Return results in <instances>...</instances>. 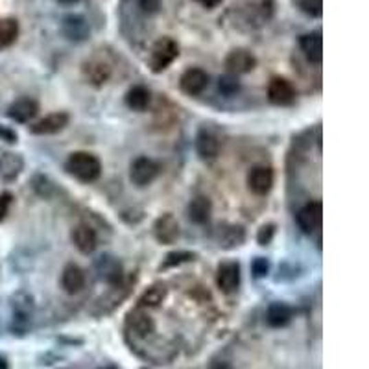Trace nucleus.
Segmentation results:
<instances>
[{"label": "nucleus", "instance_id": "nucleus-12", "mask_svg": "<svg viewBox=\"0 0 369 369\" xmlns=\"http://www.w3.org/2000/svg\"><path fill=\"white\" fill-rule=\"evenodd\" d=\"M61 28H63V34L67 39L74 41V43H81L85 41L91 34V28H89V23L81 15H67L61 23Z\"/></svg>", "mask_w": 369, "mask_h": 369}, {"label": "nucleus", "instance_id": "nucleus-2", "mask_svg": "<svg viewBox=\"0 0 369 369\" xmlns=\"http://www.w3.org/2000/svg\"><path fill=\"white\" fill-rule=\"evenodd\" d=\"M179 56V46L178 43L172 39V37H162L151 48V69L154 72H162L165 69H168L170 65L176 61V58Z\"/></svg>", "mask_w": 369, "mask_h": 369}, {"label": "nucleus", "instance_id": "nucleus-14", "mask_svg": "<svg viewBox=\"0 0 369 369\" xmlns=\"http://www.w3.org/2000/svg\"><path fill=\"white\" fill-rule=\"evenodd\" d=\"M96 271L102 281L109 284H116L122 281V264L118 259L111 257V255H102L96 260Z\"/></svg>", "mask_w": 369, "mask_h": 369}, {"label": "nucleus", "instance_id": "nucleus-20", "mask_svg": "<svg viewBox=\"0 0 369 369\" xmlns=\"http://www.w3.org/2000/svg\"><path fill=\"white\" fill-rule=\"evenodd\" d=\"M196 150L203 161H213V159H216V156H218L220 151L218 138L214 137L211 131L202 129L196 137Z\"/></svg>", "mask_w": 369, "mask_h": 369}, {"label": "nucleus", "instance_id": "nucleus-33", "mask_svg": "<svg viewBox=\"0 0 369 369\" xmlns=\"http://www.w3.org/2000/svg\"><path fill=\"white\" fill-rule=\"evenodd\" d=\"M271 237H273V225H264V227L259 231V237L257 238H259L260 246H268Z\"/></svg>", "mask_w": 369, "mask_h": 369}, {"label": "nucleus", "instance_id": "nucleus-36", "mask_svg": "<svg viewBox=\"0 0 369 369\" xmlns=\"http://www.w3.org/2000/svg\"><path fill=\"white\" fill-rule=\"evenodd\" d=\"M59 4H65V6H72V4H78L80 0H58Z\"/></svg>", "mask_w": 369, "mask_h": 369}, {"label": "nucleus", "instance_id": "nucleus-23", "mask_svg": "<svg viewBox=\"0 0 369 369\" xmlns=\"http://www.w3.org/2000/svg\"><path fill=\"white\" fill-rule=\"evenodd\" d=\"M126 104L133 111H145L150 104V91L143 85H135L127 91Z\"/></svg>", "mask_w": 369, "mask_h": 369}, {"label": "nucleus", "instance_id": "nucleus-19", "mask_svg": "<svg viewBox=\"0 0 369 369\" xmlns=\"http://www.w3.org/2000/svg\"><path fill=\"white\" fill-rule=\"evenodd\" d=\"M37 111H39V105H37L35 100L19 98L10 105L8 115H10V118H13L15 122H30L35 115H37Z\"/></svg>", "mask_w": 369, "mask_h": 369}, {"label": "nucleus", "instance_id": "nucleus-32", "mask_svg": "<svg viewBox=\"0 0 369 369\" xmlns=\"http://www.w3.org/2000/svg\"><path fill=\"white\" fill-rule=\"evenodd\" d=\"M138 6L143 8V12L148 13V15H154V13L159 12L161 0H138Z\"/></svg>", "mask_w": 369, "mask_h": 369}, {"label": "nucleus", "instance_id": "nucleus-5", "mask_svg": "<svg viewBox=\"0 0 369 369\" xmlns=\"http://www.w3.org/2000/svg\"><path fill=\"white\" fill-rule=\"evenodd\" d=\"M323 218V207L319 202L306 203L305 207L297 213V225L306 235H312L314 231L319 229Z\"/></svg>", "mask_w": 369, "mask_h": 369}, {"label": "nucleus", "instance_id": "nucleus-9", "mask_svg": "<svg viewBox=\"0 0 369 369\" xmlns=\"http://www.w3.org/2000/svg\"><path fill=\"white\" fill-rule=\"evenodd\" d=\"M249 191L257 196H264L273 187V172L268 167H255L248 176Z\"/></svg>", "mask_w": 369, "mask_h": 369}, {"label": "nucleus", "instance_id": "nucleus-7", "mask_svg": "<svg viewBox=\"0 0 369 369\" xmlns=\"http://www.w3.org/2000/svg\"><path fill=\"white\" fill-rule=\"evenodd\" d=\"M268 98L275 105H290L295 100V89L284 78H273L268 87Z\"/></svg>", "mask_w": 369, "mask_h": 369}, {"label": "nucleus", "instance_id": "nucleus-10", "mask_svg": "<svg viewBox=\"0 0 369 369\" xmlns=\"http://www.w3.org/2000/svg\"><path fill=\"white\" fill-rule=\"evenodd\" d=\"M181 91L189 96H196L200 92L205 91V87L209 85V74L202 69H189L181 76Z\"/></svg>", "mask_w": 369, "mask_h": 369}, {"label": "nucleus", "instance_id": "nucleus-17", "mask_svg": "<svg viewBox=\"0 0 369 369\" xmlns=\"http://www.w3.org/2000/svg\"><path fill=\"white\" fill-rule=\"evenodd\" d=\"M127 329L131 330L137 338H146V336L154 333L156 325H154V319H151L148 312L133 310L127 316Z\"/></svg>", "mask_w": 369, "mask_h": 369}, {"label": "nucleus", "instance_id": "nucleus-6", "mask_svg": "<svg viewBox=\"0 0 369 369\" xmlns=\"http://www.w3.org/2000/svg\"><path fill=\"white\" fill-rule=\"evenodd\" d=\"M216 284L224 294H233L240 284V266L237 262L220 264L218 273H216Z\"/></svg>", "mask_w": 369, "mask_h": 369}, {"label": "nucleus", "instance_id": "nucleus-38", "mask_svg": "<svg viewBox=\"0 0 369 369\" xmlns=\"http://www.w3.org/2000/svg\"><path fill=\"white\" fill-rule=\"evenodd\" d=\"M0 369H8V366H6V362H4V360H0Z\"/></svg>", "mask_w": 369, "mask_h": 369}, {"label": "nucleus", "instance_id": "nucleus-34", "mask_svg": "<svg viewBox=\"0 0 369 369\" xmlns=\"http://www.w3.org/2000/svg\"><path fill=\"white\" fill-rule=\"evenodd\" d=\"M10 203H12V196H10V194H2V196H0V222H2L4 216L8 214Z\"/></svg>", "mask_w": 369, "mask_h": 369}, {"label": "nucleus", "instance_id": "nucleus-30", "mask_svg": "<svg viewBox=\"0 0 369 369\" xmlns=\"http://www.w3.org/2000/svg\"><path fill=\"white\" fill-rule=\"evenodd\" d=\"M194 255L189 253V251H173V253L167 255V260L162 262V268H172V266L183 264V262H189Z\"/></svg>", "mask_w": 369, "mask_h": 369}, {"label": "nucleus", "instance_id": "nucleus-16", "mask_svg": "<svg viewBox=\"0 0 369 369\" xmlns=\"http://www.w3.org/2000/svg\"><path fill=\"white\" fill-rule=\"evenodd\" d=\"M156 238L161 244H173L179 237V224L172 214H162L156 222Z\"/></svg>", "mask_w": 369, "mask_h": 369}, {"label": "nucleus", "instance_id": "nucleus-22", "mask_svg": "<svg viewBox=\"0 0 369 369\" xmlns=\"http://www.w3.org/2000/svg\"><path fill=\"white\" fill-rule=\"evenodd\" d=\"M211 202L207 198L198 196L194 198L191 203H189V209H187V214L189 218L194 222V224H205L209 218H211Z\"/></svg>", "mask_w": 369, "mask_h": 369}, {"label": "nucleus", "instance_id": "nucleus-21", "mask_svg": "<svg viewBox=\"0 0 369 369\" xmlns=\"http://www.w3.org/2000/svg\"><path fill=\"white\" fill-rule=\"evenodd\" d=\"M292 319V308H290L286 303H271L268 306V312H266V321L270 327H275V329H281V327H286Z\"/></svg>", "mask_w": 369, "mask_h": 369}, {"label": "nucleus", "instance_id": "nucleus-35", "mask_svg": "<svg viewBox=\"0 0 369 369\" xmlns=\"http://www.w3.org/2000/svg\"><path fill=\"white\" fill-rule=\"evenodd\" d=\"M198 2L205 8H216L222 0H198Z\"/></svg>", "mask_w": 369, "mask_h": 369}, {"label": "nucleus", "instance_id": "nucleus-15", "mask_svg": "<svg viewBox=\"0 0 369 369\" xmlns=\"http://www.w3.org/2000/svg\"><path fill=\"white\" fill-rule=\"evenodd\" d=\"M301 50L305 52L306 59L310 63L319 65L323 59V37L321 32L316 30V32H310V34H305L301 37Z\"/></svg>", "mask_w": 369, "mask_h": 369}, {"label": "nucleus", "instance_id": "nucleus-26", "mask_svg": "<svg viewBox=\"0 0 369 369\" xmlns=\"http://www.w3.org/2000/svg\"><path fill=\"white\" fill-rule=\"evenodd\" d=\"M85 74L94 85H102V83H105L107 78H109L111 70L104 61H91V63L85 67Z\"/></svg>", "mask_w": 369, "mask_h": 369}, {"label": "nucleus", "instance_id": "nucleus-1", "mask_svg": "<svg viewBox=\"0 0 369 369\" xmlns=\"http://www.w3.org/2000/svg\"><path fill=\"white\" fill-rule=\"evenodd\" d=\"M65 168L67 172L76 178L78 181H83V183H92L100 178V172H102V165H100L98 157L92 156L89 151H74L70 154L67 162H65Z\"/></svg>", "mask_w": 369, "mask_h": 369}, {"label": "nucleus", "instance_id": "nucleus-4", "mask_svg": "<svg viewBox=\"0 0 369 369\" xmlns=\"http://www.w3.org/2000/svg\"><path fill=\"white\" fill-rule=\"evenodd\" d=\"M159 176V165L150 157H138L131 162L129 178L137 187H146Z\"/></svg>", "mask_w": 369, "mask_h": 369}, {"label": "nucleus", "instance_id": "nucleus-28", "mask_svg": "<svg viewBox=\"0 0 369 369\" xmlns=\"http://www.w3.org/2000/svg\"><path fill=\"white\" fill-rule=\"evenodd\" d=\"M165 295H167V290L161 288V286H154V288H150L148 292H145V295H143L140 303H143V305H148V306H156V305H159L162 299H165Z\"/></svg>", "mask_w": 369, "mask_h": 369}, {"label": "nucleus", "instance_id": "nucleus-8", "mask_svg": "<svg viewBox=\"0 0 369 369\" xmlns=\"http://www.w3.org/2000/svg\"><path fill=\"white\" fill-rule=\"evenodd\" d=\"M255 65H257V59L246 48H237V50L229 52V56L225 58V67L233 74H248L249 70L255 69Z\"/></svg>", "mask_w": 369, "mask_h": 369}, {"label": "nucleus", "instance_id": "nucleus-13", "mask_svg": "<svg viewBox=\"0 0 369 369\" xmlns=\"http://www.w3.org/2000/svg\"><path fill=\"white\" fill-rule=\"evenodd\" d=\"M72 242H74V246L80 249L81 253H92L96 249V246H98L96 231L87 224L76 225L74 229H72Z\"/></svg>", "mask_w": 369, "mask_h": 369}, {"label": "nucleus", "instance_id": "nucleus-27", "mask_svg": "<svg viewBox=\"0 0 369 369\" xmlns=\"http://www.w3.org/2000/svg\"><path fill=\"white\" fill-rule=\"evenodd\" d=\"M218 89L222 94H225V96H233V94H237L238 89H240V83H238V80L235 78V76H222L218 80Z\"/></svg>", "mask_w": 369, "mask_h": 369}, {"label": "nucleus", "instance_id": "nucleus-29", "mask_svg": "<svg viewBox=\"0 0 369 369\" xmlns=\"http://www.w3.org/2000/svg\"><path fill=\"white\" fill-rule=\"evenodd\" d=\"M299 8L308 17H321L323 0H299Z\"/></svg>", "mask_w": 369, "mask_h": 369}, {"label": "nucleus", "instance_id": "nucleus-3", "mask_svg": "<svg viewBox=\"0 0 369 369\" xmlns=\"http://www.w3.org/2000/svg\"><path fill=\"white\" fill-rule=\"evenodd\" d=\"M12 308V329L17 335H24L28 330L30 323H32V312H34L32 297L26 294H17L13 297Z\"/></svg>", "mask_w": 369, "mask_h": 369}, {"label": "nucleus", "instance_id": "nucleus-24", "mask_svg": "<svg viewBox=\"0 0 369 369\" xmlns=\"http://www.w3.org/2000/svg\"><path fill=\"white\" fill-rule=\"evenodd\" d=\"M19 37V23L17 19L6 17L0 19V50L12 46Z\"/></svg>", "mask_w": 369, "mask_h": 369}, {"label": "nucleus", "instance_id": "nucleus-31", "mask_svg": "<svg viewBox=\"0 0 369 369\" xmlns=\"http://www.w3.org/2000/svg\"><path fill=\"white\" fill-rule=\"evenodd\" d=\"M251 270H253L255 277H264L270 270V264H268V260L259 257V259L253 260V264H251Z\"/></svg>", "mask_w": 369, "mask_h": 369}, {"label": "nucleus", "instance_id": "nucleus-11", "mask_svg": "<svg viewBox=\"0 0 369 369\" xmlns=\"http://www.w3.org/2000/svg\"><path fill=\"white\" fill-rule=\"evenodd\" d=\"M67 124H69V115L63 111H58V113L46 115L45 118L37 120L30 129L35 135H54V133L61 131Z\"/></svg>", "mask_w": 369, "mask_h": 369}, {"label": "nucleus", "instance_id": "nucleus-25", "mask_svg": "<svg viewBox=\"0 0 369 369\" xmlns=\"http://www.w3.org/2000/svg\"><path fill=\"white\" fill-rule=\"evenodd\" d=\"M244 229L242 227H238V225H231V227H224V229L220 231V237L218 242L220 246H224V248H235V246H240L244 242Z\"/></svg>", "mask_w": 369, "mask_h": 369}, {"label": "nucleus", "instance_id": "nucleus-18", "mask_svg": "<svg viewBox=\"0 0 369 369\" xmlns=\"http://www.w3.org/2000/svg\"><path fill=\"white\" fill-rule=\"evenodd\" d=\"M61 286H63L67 294H78V292L85 288V273H83L80 266H65L63 273H61Z\"/></svg>", "mask_w": 369, "mask_h": 369}, {"label": "nucleus", "instance_id": "nucleus-37", "mask_svg": "<svg viewBox=\"0 0 369 369\" xmlns=\"http://www.w3.org/2000/svg\"><path fill=\"white\" fill-rule=\"evenodd\" d=\"M100 369H120V368H116V366H113V363H111V366H104V368H100Z\"/></svg>", "mask_w": 369, "mask_h": 369}]
</instances>
